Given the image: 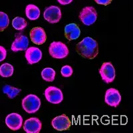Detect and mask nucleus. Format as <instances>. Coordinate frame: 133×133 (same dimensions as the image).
<instances>
[{
    "label": "nucleus",
    "instance_id": "dca6fc26",
    "mask_svg": "<svg viewBox=\"0 0 133 133\" xmlns=\"http://www.w3.org/2000/svg\"><path fill=\"white\" fill-rule=\"evenodd\" d=\"M25 14L29 19L36 20L40 16V9L35 5L29 4L26 7Z\"/></svg>",
    "mask_w": 133,
    "mask_h": 133
},
{
    "label": "nucleus",
    "instance_id": "4be33fe9",
    "mask_svg": "<svg viewBox=\"0 0 133 133\" xmlns=\"http://www.w3.org/2000/svg\"><path fill=\"white\" fill-rule=\"evenodd\" d=\"M73 69L69 65H65L61 68V75L64 77H69L73 75Z\"/></svg>",
    "mask_w": 133,
    "mask_h": 133
},
{
    "label": "nucleus",
    "instance_id": "5701e85b",
    "mask_svg": "<svg viewBox=\"0 0 133 133\" xmlns=\"http://www.w3.org/2000/svg\"><path fill=\"white\" fill-rule=\"evenodd\" d=\"M7 56V51L5 49L0 45V62L4 60Z\"/></svg>",
    "mask_w": 133,
    "mask_h": 133
},
{
    "label": "nucleus",
    "instance_id": "20e7f679",
    "mask_svg": "<svg viewBox=\"0 0 133 133\" xmlns=\"http://www.w3.org/2000/svg\"><path fill=\"white\" fill-rule=\"evenodd\" d=\"M79 19L86 25L93 24L97 19V13L95 9L92 6L85 7L79 14Z\"/></svg>",
    "mask_w": 133,
    "mask_h": 133
},
{
    "label": "nucleus",
    "instance_id": "aec40b11",
    "mask_svg": "<svg viewBox=\"0 0 133 133\" xmlns=\"http://www.w3.org/2000/svg\"><path fill=\"white\" fill-rule=\"evenodd\" d=\"M12 25L16 30H23L27 27V21L22 17H16L13 19Z\"/></svg>",
    "mask_w": 133,
    "mask_h": 133
},
{
    "label": "nucleus",
    "instance_id": "f8f14e48",
    "mask_svg": "<svg viewBox=\"0 0 133 133\" xmlns=\"http://www.w3.org/2000/svg\"><path fill=\"white\" fill-rule=\"evenodd\" d=\"M31 40L36 45H42L47 39V35L42 27H34L30 31Z\"/></svg>",
    "mask_w": 133,
    "mask_h": 133
},
{
    "label": "nucleus",
    "instance_id": "a211bd4d",
    "mask_svg": "<svg viewBox=\"0 0 133 133\" xmlns=\"http://www.w3.org/2000/svg\"><path fill=\"white\" fill-rule=\"evenodd\" d=\"M55 71L53 69L47 68L44 69L41 72V76L43 80L47 82H52L55 80Z\"/></svg>",
    "mask_w": 133,
    "mask_h": 133
},
{
    "label": "nucleus",
    "instance_id": "f03ea898",
    "mask_svg": "<svg viewBox=\"0 0 133 133\" xmlns=\"http://www.w3.org/2000/svg\"><path fill=\"white\" fill-rule=\"evenodd\" d=\"M41 106V101L37 96L35 95H27L22 100V107L28 113H35L39 109Z\"/></svg>",
    "mask_w": 133,
    "mask_h": 133
},
{
    "label": "nucleus",
    "instance_id": "9d476101",
    "mask_svg": "<svg viewBox=\"0 0 133 133\" xmlns=\"http://www.w3.org/2000/svg\"><path fill=\"white\" fill-rule=\"evenodd\" d=\"M5 124L12 130H18L23 124V118L17 113H11L5 118Z\"/></svg>",
    "mask_w": 133,
    "mask_h": 133
},
{
    "label": "nucleus",
    "instance_id": "7ed1b4c3",
    "mask_svg": "<svg viewBox=\"0 0 133 133\" xmlns=\"http://www.w3.org/2000/svg\"><path fill=\"white\" fill-rule=\"evenodd\" d=\"M51 56L55 59H63L69 55V49L65 44L61 41H54L51 43L49 48Z\"/></svg>",
    "mask_w": 133,
    "mask_h": 133
},
{
    "label": "nucleus",
    "instance_id": "1a4fd4ad",
    "mask_svg": "<svg viewBox=\"0 0 133 133\" xmlns=\"http://www.w3.org/2000/svg\"><path fill=\"white\" fill-rule=\"evenodd\" d=\"M51 124L53 128L59 131L68 130L71 125V121L65 115H61L53 118Z\"/></svg>",
    "mask_w": 133,
    "mask_h": 133
},
{
    "label": "nucleus",
    "instance_id": "423d86ee",
    "mask_svg": "<svg viewBox=\"0 0 133 133\" xmlns=\"http://www.w3.org/2000/svg\"><path fill=\"white\" fill-rule=\"evenodd\" d=\"M99 73L101 78L106 83H112L115 78V69L110 62H106L102 65Z\"/></svg>",
    "mask_w": 133,
    "mask_h": 133
},
{
    "label": "nucleus",
    "instance_id": "f257e3e1",
    "mask_svg": "<svg viewBox=\"0 0 133 133\" xmlns=\"http://www.w3.org/2000/svg\"><path fill=\"white\" fill-rule=\"evenodd\" d=\"M76 50L83 57L92 59L98 54V45L95 40L87 37L77 44Z\"/></svg>",
    "mask_w": 133,
    "mask_h": 133
},
{
    "label": "nucleus",
    "instance_id": "6ab92c4d",
    "mask_svg": "<svg viewBox=\"0 0 133 133\" xmlns=\"http://www.w3.org/2000/svg\"><path fill=\"white\" fill-rule=\"evenodd\" d=\"M21 90L17 88L14 87H11V85H5L3 87V92L5 94H6L10 98H15L16 96L19 95Z\"/></svg>",
    "mask_w": 133,
    "mask_h": 133
},
{
    "label": "nucleus",
    "instance_id": "4468645a",
    "mask_svg": "<svg viewBox=\"0 0 133 133\" xmlns=\"http://www.w3.org/2000/svg\"><path fill=\"white\" fill-rule=\"evenodd\" d=\"M25 56L28 63L33 65L40 61L42 58V52L37 47H30L26 49Z\"/></svg>",
    "mask_w": 133,
    "mask_h": 133
},
{
    "label": "nucleus",
    "instance_id": "39448f33",
    "mask_svg": "<svg viewBox=\"0 0 133 133\" xmlns=\"http://www.w3.org/2000/svg\"><path fill=\"white\" fill-rule=\"evenodd\" d=\"M47 101L52 104H59L63 100L62 91L55 87H49L44 93Z\"/></svg>",
    "mask_w": 133,
    "mask_h": 133
},
{
    "label": "nucleus",
    "instance_id": "0eeeda50",
    "mask_svg": "<svg viewBox=\"0 0 133 133\" xmlns=\"http://www.w3.org/2000/svg\"><path fill=\"white\" fill-rule=\"evenodd\" d=\"M44 18L50 23H58L61 19V11L57 6L51 5L45 10Z\"/></svg>",
    "mask_w": 133,
    "mask_h": 133
},
{
    "label": "nucleus",
    "instance_id": "f3484780",
    "mask_svg": "<svg viewBox=\"0 0 133 133\" xmlns=\"http://www.w3.org/2000/svg\"><path fill=\"white\" fill-rule=\"evenodd\" d=\"M14 66L9 63H3L0 66V75L3 77H9L14 74Z\"/></svg>",
    "mask_w": 133,
    "mask_h": 133
},
{
    "label": "nucleus",
    "instance_id": "6e6552de",
    "mask_svg": "<svg viewBox=\"0 0 133 133\" xmlns=\"http://www.w3.org/2000/svg\"><path fill=\"white\" fill-rule=\"evenodd\" d=\"M105 103L110 107H116L121 101V95L119 91L115 88H110L106 91Z\"/></svg>",
    "mask_w": 133,
    "mask_h": 133
},
{
    "label": "nucleus",
    "instance_id": "b1692460",
    "mask_svg": "<svg viewBox=\"0 0 133 133\" xmlns=\"http://www.w3.org/2000/svg\"><path fill=\"white\" fill-rule=\"evenodd\" d=\"M95 2L98 4L103 5H107L112 2V0H95Z\"/></svg>",
    "mask_w": 133,
    "mask_h": 133
},
{
    "label": "nucleus",
    "instance_id": "2eb2a0df",
    "mask_svg": "<svg viewBox=\"0 0 133 133\" xmlns=\"http://www.w3.org/2000/svg\"><path fill=\"white\" fill-rule=\"evenodd\" d=\"M81 34L79 27L75 23L66 25L65 27V36L69 41L77 39Z\"/></svg>",
    "mask_w": 133,
    "mask_h": 133
},
{
    "label": "nucleus",
    "instance_id": "9b49d317",
    "mask_svg": "<svg viewBox=\"0 0 133 133\" xmlns=\"http://www.w3.org/2000/svg\"><path fill=\"white\" fill-rule=\"evenodd\" d=\"M29 45L28 38L21 33H17L15 35V39L11 45V50L14 52L25 51L27 49Z\"/></svg>",
    "mask_w": 133,
    "mask_h": 133
},
{
    "label": "nucleus",
    "instance_id": "393cba45",
    "mask_svg": "<svg viewBox=\"0 0 133 133\" xmlns=\"http://www.w3.org/2000/svg\"><path fill=\"white\" fill-rule=\"evenodd\" d=\"M57 2L60 4L65 5H68L69 3H71V2H73V0H57Z\"/></svg>",
    "mask_w": 133,
    "mask_h": 133
},
{
    "label": "nucleus",
    "instance_id": "412c9836",
    "mask_svg": "<svg viewBox=\"0 0 133 133\" xmlns=\"http://www.w3.org/2000/svg\"><path fill=\"white\" fill-rule=\"evenodd\" d=\"M9 19L8 15L4 12L0 11V31H3L8 27Z\"/></svg>",
    "mask_w": 133,
    "mask_h": 133
},
{
    "label": "nucleus",
    "instance_id": "ddd939ff",
    "mask_svg": "<svg viewBox=\"0 0 133 133\" xmlns=\"http://www.w3.org/2000/svg\"><path fill=\"white\" fill-rule=\"evenodd\" d=\"M42 124L39 118L32 117L26 120L23 125V129L27 133H39L41 130Z\"/></svg>",
    "mask_w": 133,
    "mask_h": 133
}]
</instances>
